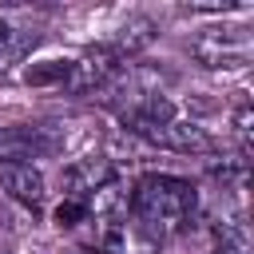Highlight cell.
I'll return each instance as SVG.
<instances>
[{"label":"cell","instance_id":"cell-1","mask_svg":"<svg viewBox=\"0 0 254 254\" xmlns=\"http://www.w3.org/2000/svg\"><path fill=\"white\" fill-rule=\"evenodd\" d=\"M194 210H198V190L190 179L179 175L151 171L127 190V226L151 250L179 238L194 222Z\"/></svg>","mask_w":254,"mask_h":254},{"label":"cell","instance_id":"cell-2","mask_svg":"<svg viewBox=\"0 0 254 254\" xmlns=\"http://www.w3.org/2000/svg\"><path fill=\"white\" fill-rule=\"evenodd\" d=\"M187 52L210 71H234L254 60V32L246 24H206L187 40Z\"/></svg>","mask_w":254,"mask_h":254},{"label":"cell","instance_id":"cell-3","mask_svg":"<svg viewBox=\"0 0 254 254\" xmlns=\"http://www.w3.org/2000/svg\"><path fill=\"white\" fill-rule=\"evenodd\" d=\"M0 190L28 210H40L48 198V183L36 163H0Z\"/></svg>","mask_w":254,"mask_h":254},{"label":"cell","instance_id":"cell-4","mask_svg":"<svg viewBox=\"0 0 254 254\" xmlns=\"http://www.w3.org/2000/svg\"><path fill=\"white\" fill-rule=\"evenodd\" d=\"M107 179H115V171H111V163L107 159H99V155H83V159H75V163H67L64 167V198H87L95 187H103Z\"/></svg>","mask_w":254,"mask_h":254},{"label":"cell","instance_id":"cell-5","mask_svg":"<svg viewBox=\"0 0 254 254\" xmlns=\"http://www.w3.org/2000/svg\"><path fill=\"white\" fill-rule=\"evenodd\" d=\"M36 40H40V36H36L28 24H16L12 16H0V67L24 60V56L36 48Z\"/></svg>","mask_w":254,"mask_h":254},{"label":"cell","instance_id":"cell-6","mask_svg":"<svg viewBox=\"0 0 254 254\" xmlns=\"http://www.w3.org/2000/svg\"><path fill=\"white\" fill-rule=\"evenodd\" d=\"M234 135H238V155L246 159L250 155V107L246 103H238V111H234Z\"/></svg>","mask_w":254,"mask_h":254},{"label":"cell","instance_id":"cell-7","mask_svg":"<svg viewBox=\"0 0 254 254\" xmlns=\"http://www.w3.org/2000/svg\"><path fill=\"white\" fill-rule=\"evenodd\" d=\"M210 254H246V234H242V230L222 234V238L214 242V250H210Z\"/></svg>","mask_w":254,"mask_h":254},{"label":"cell","instance_id":"cell-8","mask_svg":"<svg viewBox=\"0 0 254 254\" xmlns=\"http://www.w3.org/2000/svg\"><path fill=\"white\" fill-rule=\"evenodd\" d=\"M67 254H99V250H91V246H71Z\"/></svg>","mask_w":254,"mask_h":254}]
</instances>
